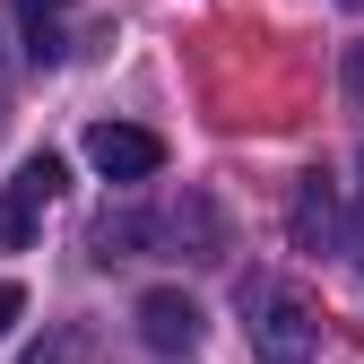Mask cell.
<instances>
[{
	"label": "cell",
	"instance_id": "6da1fadb",
	"mask_svg": "<svg viewBox=\"0 0 364 364\" xmlns=\"http://www.w3.org/2000/svg\"><path fill=\"white\" fill-rule=\"evenodd\" d=\"M243 330H252V355L260 364H312L321 312H312V295L287 287V278H243Z\"/></svg>",
	"mask_w": 364,
	"mask_h": 364
},
{
	"label": "cell",
	"instance_id": "7a4b0ae2",
	"mask_svg": "<svg viewBox=\"0 0 364 364\" xmlns=\"http://www.w3.org/2000/svg\"><path fill=\"white\" fill-rule=\"evenodd\" d=\"M87 165L105 182H148V173H165V139L139 122H96L87 130Z\"/></svg>",
	"mask_w": 364,
	"mask_h": 364
},
{
	"label": "cell",
	"instance_id": "3957f363",
	"mask_svg": "<svg viewBox=\"0 0 364 364\" xmlns=\"http://www.w3.org/2000/svg\"><path fill=\"white\" fill-rule=\"evenodd\" d=\"M53 191H61V156H26L18 182L0 191V243H9V252L35 243V225H43V208H53Z\"/></svg>",
	"mask_w": 364,
	"mask_h": 364
},
{
	"label": "cell",
	"instance_id": "277c9868",
	"mask_svg": "<svg viewBox=\"0 0 364 364\" xmlns=\"http://www.w3.org/2000/svg\"><path fill=\"white\" fill-rule=\"evenodd\" d=\"M200 330H208V321H200V304L182 295V287H148V295H139V338H148L156 355H191Z\"/></svg>",
	"mask_w": 364,
	"mask_h": 364
},
{
	"label": "cell",
	"instance_id": "5b68a950",
	"mask_svg": "<svg viewBox=\"0 0 364 364\" xmlns=\"http://www.w3.org/2000/svg\"><path fill=\"white\" fill-rule=\"evenodd\" d=\"M287 235H295L304 252H338V235H347V217H338V191H330V173H304V182H295V208H287Z\"/></svg>",
	"mask_w": 364,
	"mask_h": 364
},
{
	"label": "cell",
	"instance_id": "8992f818",
	"mask_svg": "<svg viewBox=\"0 0 364 364\" xmlns=\"http://www.w3.org/2000/svg\"><path fill=\"white\" fill-rule=\"evenodd\" d=\"M70 9V0H18V18H26V35H53V18Z\"/></svg>",
	"mask_w": 364,
	"mask_h": 364
},
{
	"label": "cell",
	"instance_id": "52a82bcc",
	"mask_svg": "<svg viewBox=\"0 0 364 364\" xmlns=\"http://www.w3.org/2000/svg\"><path fill=\"white\" fill-rule=\"evenodd\" d=\"M338 78H347V105L364 113V43H347V70H338Z\"/></svg>",
	"mask_w": 364,
	"mask_h": 364
},
{
	"label": "cell",
	"instance_id": "ba28073f",
	"mask_svg": "<svg viewBox=\"0 0 364 364\" xmlns=\"http://www.w3.org/2000/svg\"><path fill=\"white\" fill-rule=\"evenodd\" d=\"M18 312H26V295H18L9 278H0V338H9V321H18Z\"/></svg>",
	"mask_w": 364,
	"mask_h": 364
},
{
	"label": "cell",
	"instance_id": "9c48e42d",
	"mask_svg": "<svg viewBox=\"0 0 364 364\" xmlns=\"http://www.w3.org/2000/svg\"><path fill=\"white\" fill-rule=\"evenodd\" d=\"M338 9H364V0H338Z\"/></svg>",
	"mask_w": 364,
	"mask_h": 364
}]
</instances>
